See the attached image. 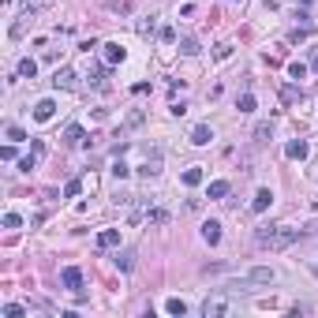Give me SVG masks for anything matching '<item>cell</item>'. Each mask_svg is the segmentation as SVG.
Segmentation results:
<instances>
[{
  "mask_svg": "<svg viewBox=\"0 0 318 318\" xmlns=\"http://www.w3.org/2000/svg\"><path fill=\"white\" fill-rule=\"evenodd\" d=\"M296 240H300V228H292V225H266V228L255 232V244L269 247V251H285V247H292Z\"/></svg>",
  "mask_w": 318,
  "mask_h": 318,
  "instance_id": "1",
  "label": "cell"
},
{
  "mask_svg": "<svg viewBox=\"0 0 318 318\" xmlns=\"http://www.w3.org/2000/svg\"><path fill=\"white\" fill-rule=\"evenodd\" d=\"M232 307H236V300H232V296L214 292L206 303H202V314H206V318H225V314H232Z\"/></svg>",
  "mask_w": 318,
  "mask_h": 318,
  "instance_id": "2",
  "label": "cell"
},
{
  "mask_svg": "<svg viewBox=\"0 0 318 318\" xmlns=\"http://www.w3.org/2000/svg\"><path fill=\"white\" fill-rule=\"evenodd\" d=\"M53 86H56V90H75V71H71V67H56Z\"/></svg>",
  "mask_w": 318,
  "mask_h": 318,
  "instance_id": "3",
  "label": "cell"
},
{
  "mask_svg": "<svg viewBox=\"0 0 318 318\" xmlns=\"http://www.w3.org/2000/svg\"><path fill=\"white\" fill-rule=\"evenodd\" d=\"M64 285L71 288V292L83 296V269H79V266H67V269H64Z\"/></svg>",
  "mask_w": 318,
  "mask_h": 318,
  "instance_id": "4",
  "label": "cell"
},
{
  "mask_svg": "<svg viewBox=\"0 0 318 318\" xmlns=\"http://www.w3.org/2000/svg\"><path fill=\"white\" fill-rule=\"evenodd\" d=\"M101 49H105V64H124V56H128L120 42H105Z\"/></svg>",
  "mask_w": 318,
  "mask_h": 318,
  "instance_id": "5",
  "label": "cell"
},
{
  "mask_svg": "<svg viewBox=\"0 0 318 318\" xmlns=\"http://www.w3.org/2000/svg\"><path fill=\"white\" fill-rule=\"evenodd\" d=\"M53 112H56V105H53L49 98H42V101H37V105H34V120H37V124H45V120H53Z\"/></svg>",
  "mask_w": 318,
  "mask_h": 318,
  "instance_id": "6",
  "label": "cell"
},
{
  "mask_svg": "<svg viewBox=\"0 0 318 318\" xmlns=\"http://www.w3.org/2000/svg\"><path fill=\"white\" fill-rule=\"evenodd\" d=\"M285 153H288V157H292V161H303L307 153H311V146H307L303 139H292V142H288V146H285Z\"/></svg>",
  "mask_w": 318,
  "mask_h": 318,
  "instance_id": "7",
  "label": "cell"
},
{
  "mask_svg": "<svg viewBox=\"0 0 318 318\" xmlns=\"http://www.w3.org/2000/svg\"><path fill=\"white\" fill-rule=\"evenodd\" d=\"M269 202H273V191H269V187H262V191H255L251 210H255V214H266V210H269Z\"/></svg>",
  "mask_w": 318,
  "mask_h": 318,
  "instance_id": "8",
  "label": "cell"
},
{
  "mask_svg": "<svg viewBox=\"0 0 318 318\" xmlns=\"http://www.w3.org/2000/svg\"><path fill=\"white\" fill-rule=\"evenodd\" d=\"M210 139H214V131H210V124H195V128H191V142H195V146H206Z\"/></svg>",
  "mask_w": 318,
  "mask_h": 318,
  "instance_id": "9",
  "label": "cell"
},
{
  "mask_svg": "<svg viewBox=\"0 0 318 318\" xmlns=\"http://www.w3.org/2000/svg\"><path fill=\"white\" fill-rule=\"evenodd\" d=\"M247 281H255V285H273V269H269V266H255L251 273H247Z\"/></svg>",
  "mask_w": 318,
  "mask_h": 318,
  "instance_id": "10",
  "label": "cell"
},
{
  "mask_svg": "<svg viewBox=\"0 0 318 318\" xmlns=\"http://www.w3.org/2000/svg\"><path fill=\"white\" fill-rule=\"evenodd\" d=\"M202 240H206L210 247L221 244V225H217V221H206V225H202Z\"/></svg>",
  "mask_w": 318,
  "mask_h": 318,
  "instance_id": "11",
  "label": "cell"
},
{
  "mask_svg": "<svg viewBox=\"0 0 318 318\" xmlns=\"http://www.w3.org/2000/svg\"><path fill=\"white\" fill-rule=\"evenodd\" d=\"M120 244V228H105L98 232V247H116Z\"/></svg>",
  "mask_w": 318,
  "mask_h": 318,
  "instance_id": "12",
  "label": "cell"
},
{
  "mask_svg": "<svg viewBox=\"0 0 318 318\" xmlns=\"http://www.w3.org/2000/svg\"><path fill=\"white\" fill-rule=\"evenodd\" d=\"M228 191H232V184H228V180H214V184H210V191H206V195H210V198H225Z\"/></svg>",
  "mask_w": 318,
  "mask_h": 318,
  "instance_id": "13",
  "label": "cell"
},
{
  "mask_svg": "<svg viewBox=\"0 0 318 318\" xmlns=\"http://www.w3.org/2000/svg\"><path fill=\"white\" fill-rule=\"evenodd\" d=\"M79 142H83V128H79V124H71V128L64 131V146H79Z\"/></svg>",
  "mask_w": 318,
  "mask_h": 318,
  "instance_id": "14",
  "label": "cell"
},
{
  "mask_svg": "<svg viewBox=\"0 0 318 318\" xmlns=\"http://www.w3.org/2000/svg\"><path fill=\"white\" fill-rule=\"evenodd\" d=\"M269 139H273V124L262 120V124L255 128V142H269Z\"/></svg>",
  "mask_w": 318,
  "mask_h": 318,
  "instance_id": "15",
  "label": "cell"
},
{
  "mask_svg": "<svg viewBox=\"0 0 318 318\" xmlns=\"http://www.w3.org/2000/svg\"><path fill=\"white\" fill-rule=\"evenodd\" d=\"M157 172H161V157H150L146 165H139V176H146V180L157 176Z\"/></svg>",
  "mask_w": 318,
  "mask_h": 318,
  "instance_id": "16",
  "label": "cell"
},
{
  "mask_svg": "<svg viewBox=\"0 0 318 318\" xmlns=\"http://www.w3.org/2000/svg\"><path fill=\"white\" fill-rule=\"evenodd\" d=\"M281 98L288 105H296V101H303V90H300V86H281Z\"/></svg>",
  "mask_w": 318,
  "mask_h": 318,
  "instance_id": "17",
  "label": "cell"
},
{
  "mask_svg": "<svg viewBox=\"0 0 318 318\" xmlns=\"http://www.w3.org/2000/svg\"><path fill=\"white\" fill-rule=\"evenodd\" d=\"M184 184H187V187H198V184H202V169H198V165H191V169L184 172Z\"/></svg>",
  "mask_w": 318,
  "mask_h": 318,
  "instance_id": "18",
  "label": "cell"
},
{
  "mask_svg": "<svg viewBox=\"0 0 318 318\" xmlns=\"http://www.w3.org/2000/svg\"><path fill=\"white\" fill-rule=\"evenodd\" d=\"M165 311H169V314H180V318H184V314H187V303H184V300H169V303H165Z\"/></svg>",
  "mask_w": 318,
  "mask_h": 318,
  "instance_id": "19",
  "label": "cell"
},
{
  "mask_svg": "<svg viewBox=\"0 0 318 318\" xmlns=\"http://www.w3.org/2000/svg\"><path fill=\"white\" fill-rule=\"evenodd\" d=\"M180 53H184V56H195V53H198V42H195V37H184V42H180Z\"/></svg>",
  "mask_w": 318,
  "mask_h": 318,
  "instance_id": "20",
  "label": "cell"
},
{
  "mask_svg": "<svg viewBox=\"0 0 318 318\" xmlns=\"http://www.w3.org/2000/svg\"><path fill=\"white\" fill-rule=\"evenodd\" d=\"M19 75H26V79H34V75H37V64H34V60H19Z\"/></svg>",
  "mask_w": 318,
  "mask_h": 318,
  "instance_id": "21",
  "label": "cell"
},
{
  "mask_svg": "<svg viewBox=\"0 0 318 318\" xmlns=\"http://www.w3.org/2000/svg\"><path fill=\"white\" fill-rule=\"evenodd\" d=\"M116 266H120V269H131V266H135V251H124V255H116Z\"/></svg>",
  "mask_w": 318,
  "mask_h": 318,
  "instance_id": "22",
  "label": "cell"
},
{
  "mask_svg": "<svg viewBox=\"0 0 318 318\" xmlns=\"http://www.w3.org/2000/svg\"><path fill=\"white\" fill-rule=\"evenodd\" d=\"M26 314V307H19V303H8L4 307V318H23Z\"/></svg>",
  "mask_w": 318,
  "mask_h": 318,
  "instance_id": "23",
  "label": "cell"
},
{
  "mask_svg": "<svg viewBox=\"0 0 318 318\" xmlns=\"http://www.w3.org/2000/svg\"><path fill=\"white\" fill-rule=\"evenodd\" d=\"M79 191H83V180H67V187H64V195H67V198H75Z\"/></svg>",
  "mask_w": 318,
  "mask_h": 318,
  "instance_id": "24",
  "label": "cell"
},
{
  "mask_svg": "<svg viewBox=\"0 0 318 318\" xmlns=\"http://www.w3.org/2000/svg\"><path fill=\"white\" fill-rule=\"evenodd\" d=\"M288 75H292V79H303V75H307V67H303L300 60H292V64H288Z\"/></svg>",
  "mask_w": 318,
  "mask_h": 318,
  "instance_id": "25",
  "label": "cell"
},
{
  "mask_svg": "<svg viewBox=\"0 0 318 318\" xmlns=\"http://www.w3.org/2000/svg\"><path fill=\"white\" fill-rule=\"evenodd\" d=\"M240 112H255V94H244V98H240Z\"/></svg>",
  "mask_w": 318,
  "mask_h": 318,
  "instance_id": "26",
  "label": "cell"
},
{
  "mask_svg": "<svg viewBox=\"0 0 318 318\" xmlns=\"http://www.w3.org/2000/svg\"><path fill=\"white\" fill-rule=\"evenodd\" d=\"M90 83L94 86H105V67H90Z\"/></svg>",
  "mask_w": 318,
  "mask_h": 318,
  "instance_id": "27",
  "label": "cell"
},
{
  "mask_svg": "<svg viewBox=\"0 0 318 318\" xmlns=\"http://www.w3.org/2000/svg\"><path fill=\"white\" fill-rule=\"evenodd\" d=\"M45 4H49V0H23V12H37V8H45Z\"/></svg>",
  "mask_w": 318,
  "mask_h": 318,
  "instance_id": "28",
  "label": "cell"
},
{
  "mask_svg": "<svg viewBox=\"0 0 318 318\" xmlns=\"http://www.w3.org/2000/svg\"><path fill=\"white\" fill-rule=\"evenodd\" d=\"M8 139H12V142H23L26 135H23V128H15V124H8Z\"/></svg>",
  "mask_w": 318,
  "mask_h": 318,
  "instance_id": "29",
  "label": "cell"
},
{
  "mask_svg": "<svg viewBox=\"0 0 318 318\" xmlns=\"http://www.w3.org/2000/svg\"><path fill=\"white\" fill-rule=\"evenodd\" d=\"M34 165H37V153H34V150H30V157H23V161H19V169H23V172H30Z\"/></svg>",
  "mask_w": 318,
  "mask_h": 318,
  "instance_id": "30",
  "label": "cell"
},
{
  "mask_svg": "<svg viewBox=\"0 0 318 318\" xmlns=\"http://www.w3.org/2000/svg\"><path fill=\"white\" fill-rule=\"evenodd\" d=\"M112 176H116V180H128V165H124V161H116V165H112Z\"/></svg>",
  "mask_w": 318,
  "mask_h": 318,
  "instance_id": "31",
  "label": "cell"
},
{
  "mask_svg": "<svg viewBox=\"0 0 318 318\" xmlns=\"http://www.w3.org/2000/svg\"><path fill=\"white\" fill-rule=\"evenodd\" d=\"M157 37H161V42H165V45H172V42H176V30H172V26H165V30H161Z\"/></svg>",
  "mask_w": 318,
  "mask_h": 318,
  "instance_id": "32",
  "label": "cell"
},
{
  "mask_svg": "<svg viewBox=\"0 0 318 318\" xmlns=\"http://www.w3.org/2000/svg\"><path fill=\"white\" fill-rule=\"evenodd\" d=\"M23 221H19V214H4V228H19Z\"/></svg>",
  "mask_w": 318,
  "mask_h": 318,
  "instance_id": "33",
  "label": "cell"
},
{
  "mask_svg": "<svg viewBox=\"0 0 318 318\" xmlns=\"http://www.w3.org/2000/svg\"><path fill=\"white\" fill-rule=\"evenodd\" d=\"M139 34H142V37H150V34H153V19H150V23H139Z\"/></svg>",
  "mask_w": 318,
  "mask_h": 318,
  "instance_id": "34",
  "label": "cell"
},
{
  "mask_svg": "<svg viewBox=\"0 0 318 318\" xmlns=\"http://www.w3.org/2000/svg\"><path fill=\"white\" fill-rule=\"evenodd\" d=\"M311 67H314V71H318V53H314V60H311Z\"/></svg>",
  "mask_w": 318,
  "mask_h": 318,
  "instance_id": "35",
  "label": "cell"
},
{
  "mask_svg": "<svg viewBox=\"0 0 318 318\" xmlns=\"http://www.w3.org/2000/svg\"><path fill=\"white\" fill-rule=\"evenodd\" d=\"M296 4H303V8H307V4H311V0H296Z\"/></svg>",
  "mask_w": 318,
  "mask_h": 318,
  "instance_id": "36",
  "label": "cell"
},
{
  "mask_svg": "<svg viewBox=\"0 0 318 318\" xmlns=\"http://www.w3.org/2000/svg\"><path fill=\"white\" fill-rule=\"evenodd\" d=\"M8 4H12V0H8Z\"/></svg>",
  "mask_w": 318,
  "mask_h": 318,
  "instance_id": "37",
  "label": "cell"
}]
</instances>
